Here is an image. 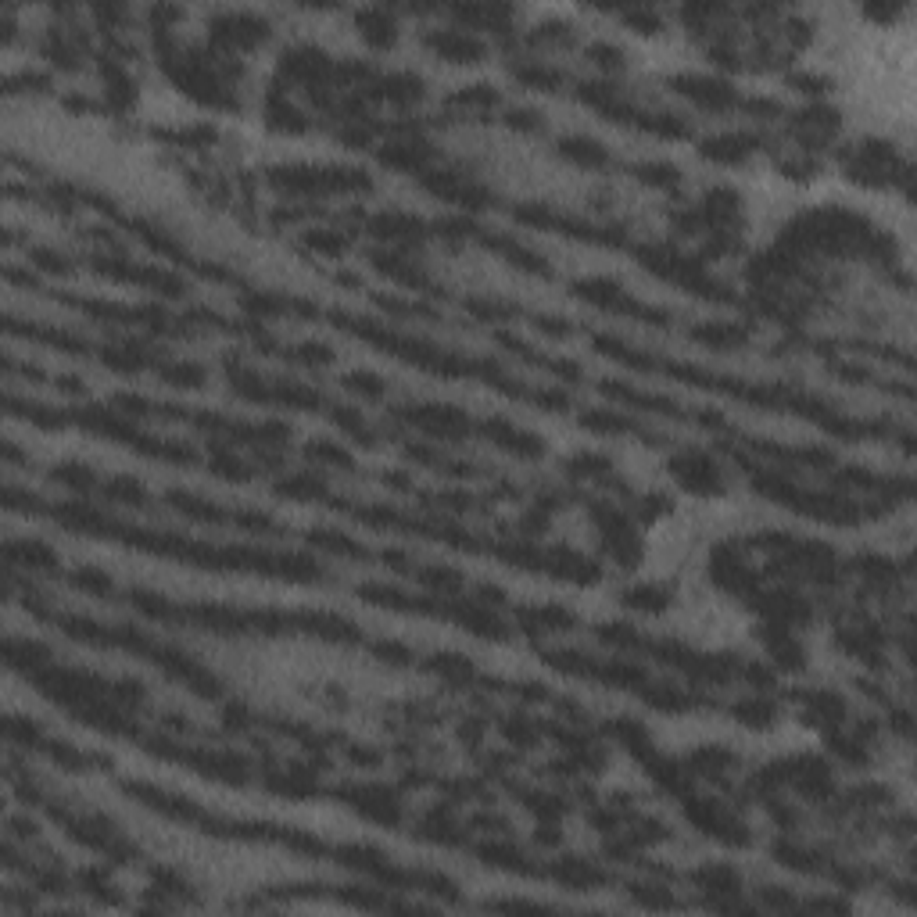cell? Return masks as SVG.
I'll list each match as a JSON object with an SVG mask.
<instances>
[{"instance_id": "cell-1", "label": "cell", "mask_w": 917, "mask_h": 917, "mask_svg": "<svg viewBox=\"0 0 917 917\" xmlns=\"http://www.w3.org/2000/svg\"><path fill=\"white\" fill-rule=\"evenodd\" d=\"M355 22H359L362 36H366L373 47H391V43H395V36H398V22H395V15H391L387 8L359 11V15H355Z\"/></svg>"}, {"instance_id": "cell-2", "label": "cell", "mask_w": 917, "mask_h": 917, "mask_svg": "<svg viewBox=\"0 0 917 917\" xmlns=\"http://www.w3.org/2000/svg\"><path fill=\"white\" fill-rule=\"evenodd\" d=\"M430 43H434V51L441 54V58H455V61H473L480 54V43L473 40L470 33H459L455 26L448 29H438V33L430 36Z\"/></svg>"}]
</instances>
